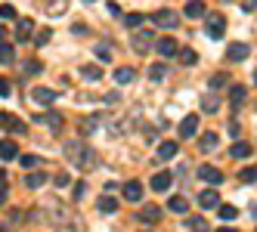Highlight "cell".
Instances as JSON below:
<instances>
[{
	"label": "cell",
	"instance_id": "1",
	"mask_svg": "<svg viewBox=\"0 0 257 232\" xmlns=\"http://www.w3.org/2000/svg\"><path fill=\"white\" fill-rule=\"evenodd\" d=\"M65 158L75 167H81V170H90V167H96V155H93V149L90 146H84L81 139H71V142H65Z\"/></svg>",
	"mask_w": 257,
	"mask_h": 232
},
{
	"label": "cell",
	"instance_id": "2",
	"mask_svg": "<svg viewBox=\"0 0 257 232\" xmlns=\"http://www.w3.org/2000/svg\"><path fill=\"white\" fill-rule=\"evenodd\" d=\"M155 31L152 28H137L134 31V38H131V47H134V53H149L152 47H155Z\"/></svg>",
	"mask_w": 257,
	"mask_h": 232
},
{
	"label": "cell",
	"instance_id": "3",
	"mask_svg": "<svg viewBox=\"0 0 257 232\" xmlns=\"http://www.w3.org/2000/svg\"><path fill=\"white\" fill-rule=\"evenodd\" d=\"M223 28H226V19H223L220 13H208V16H205V31H208L211 41H220V38H223Z\"/></svg>",
	"mask_w": 257,
	"mask_h": 232
},
{
	"label": "cell",
	"instance_id": "4",
	"mask_svg": "<svg viewBox=\"0 0 257 232\" xmlns=\"http://www.w3.org/2000/svg\"><path fill=\"white\" fill-rule=\"evenodd\" d=\"M152 22H155L158 28H177V25H180V13H174V10H158V13L152 16Z\"/></svg>",
	"mask_w": 257,
	"mask_h": 232
},
{
	"label": "cell",
	"instance_id": "5",
	"mask_svg": "<svg viewBox=\"0 0 257 232\" xmlns=\"http://www.w3.org/2000/svg\"><path fill=\"white\" fill-rule=\"evenodd\" d=\"M0 127H4V130H10V133H16V136H22L28 127H25V121L22 118H16V115H0Z\"/></svg>",
	"mask_w": 257,
	"mask_h": 232
},
{
	"label": "cell",
	"instance_id": "6",
	"mask_svg": "<svg viewBox=\"0 0 257 232\" xmlns=\"http://www.w3.org/2000/svg\"><path fill=\"white\" fill-rule=\"evenodd\" d=\"M155 50H158V56H164V59H171V56H177V53H180V47H177L174 38H158L155 41Z\"/></svg>",
	"mask_w": 257,
	"mask_h": 232
},
{
	"label": "cell",
	"instance_id": "7",
	"mask_svg": "<svg viewBox=\"0 0 257 232\" xmlns=\"http://www.w3.org/2000/svg\"><path fill=\"white\" fill-rule=\"evenodd\" d=\"M198 176H201L205 183H211V186H220V183H223V173H220V167H211V164H201V167H198Z\"/></svg>",
	"mask_w": 257,
	"mask_h": 232
},
{
	"label": "cell",
	"instance_id": "8",
	"mask_svg": "<svg viewBox=\"0 0 257 232\" xmlns=\"http://www.w3.org/2000/svg\"><path fill=\"white\" fill-rule=\"evenodd\" d=\"M31 102L53 105V102H56V90H50V87H34V90H31Z\"/></svg>",
	"mask_w": 257,
	"mask_h": 232
},
{
	"label": "cell",
	"instance_id": "9",
	"mask_svg": "<svg viewBox=\"0 0 257 232\" xmlns=\"http://www.w3.org/2000/svg\"><path fill=\"white\" fill-rule=\"evenodd\" d=\"M171 183H174V173H168V170H158V173L152 176V189H155V192H168Z\"/></svg>",
	"mask_w": 257,
	"mask_h": 232
},
{
	"label": "cell",
	"instance_id": "10",
	"mask_svg": "<svg viewBox=\"0 0 257 232\" xmlns=\"http://www.w3.org/2000/svg\"><path fill=\"white\" fill-rule=\"evenodd\" d=\"M137 217H140L143 223H158V220H161V207H158V204H143Z\"/></svg>",
	"mask_w": 257,
	"mask_h": 232
},
{
	"label": "cell",
	"instance_id": "11",
	"mask_svg": "<svg viewBox=\"0 0 257 232\" xmlns=\"http://www.w3.org/2000/svg\"><path fill=\"white\" fill-rule=\"evenodd\" d=\"M180 136L183 139H189V136H195V130H198V115H186V118H183V124H180Z\"/></svg>",
	"mask_w": 257,
	"mask_h": 232
},
{
	"label": "cell",
	"instance_id": "12",
	"mask_svg": "<svg viewBox=\"0 0 257 232\" xmlns=\"http://www.w3.org/2000/svg\"><path fill=\"white\" fill-rule=\"evenodd\" d=\"M121 192H124V198H127V201H143V183H137V180L124 183Z\"/></svg>",
	"mask_w": 257,
	"mask_h": 232
},
{
	"label": "cell",
	"instance_id": "13",
	"mask_svg": "<svg viewBox=\"0 0 257 232\" xmlns=\"http://www.w3.org/2000/svg\"><path fill=\"white\" fill-rule=\"evenodd\" d=\"M198 204L205 207V210H214V207H220V195L214 189H205V192L198 195Z\"/></svg>",
	"mask_w": 257,
	"mask_h": 232
},
{
	"label": "cell",
	"instance_id": "14",
	"mask_svg": "<svg viewBox=\"0 0 257 232\" xmlns=\"http://www.w3.org/2000/svg\"><path fill=\"white\" fill-rule=\"evenodd\" d=\"M34 124H47V127L56 130V127H62V115H59V112H44V115L34 118Z\"/></svg>",
	"mask_w": 257,
	"mask_h": 232
},
{
	"label": "cell",
	"instance_id": "15",
	"mask_svg": "<svg viewBox=\"0 0 257 232\" xmlns=\"http://www.w3.org/2000/svg\"><path fill=\"white\" fill-rule=\"evenodd\" d=\"M0 158H4V161H13V158H19V146H16L13 139H4V142H0Z\"/></svg>",
	"mask_w": 257,
	"mask_h": 232
},
{
	"label": "cell",
	"instance_id": "16",
	"mask_svg": "<svg viewBox=\"0 0 257 232\" xmlns=\"http://www.w3.org/2000/svg\"><path fill=\"white\" fill-rule=\"evenodd\" d=\"M16 38H19V41H34V22L31 19H22L19 28H16Z\"/></svg>",
	"mask_w": 257,
	"mask_h": 232
},
{
	"label": "cell",
	"instance_id": "17",
	"mask_svg": "<svg viewBox=\"0 0 257 232\" xmlns=\"http://www.w3.org/2000/svg\"><path fill=\"white\" fill-rule=\"evenodd\" d=\"M226 56H229L232 62H245V59H248V47H245V44H232V47L226 50Z\"/></svg>",
	"mask_w": 257,
	"mask_h": 232
},
{
	"label": "cell",
	"instance_id": "18",
	"mask_svg": "<svg viewBox=\"0 0 257 232\" xmlns=\"http://www.w3.org/2000/svg\"><path fill=\"white\" fill-rule=\"evenodd\" d=\"M186 16H189V19H201V16H208V10H205L201 0H189V4H186Z\"/></svg>",
	"mask_w": 257,
	"mask_h": 232
},
{
	"label": "cell",
	"instance_id": "19",
	"mask_svg": "<svg viewBox=\"0 0 257 232\" xmlns=\"http://www.w3.org/2000/svg\"><path fill=\"white\" fill-rule=\"evenodd\" d=\"M217 142H220L217 133H205V136H198V149H201V152H214Z\"/></svg>",
	"mask_w": 257,
	"mask_h": 232
},
{
	"label": "cell",
	"instance_id": "20",
	"mask_svg": "<svg viewBox=\"0 0 257 232\" xmlns=\"http://www.w3.org/2000/svg\"><path fill=\"white\" fill-rule=\"evenodd\" d=\"M177 155V142H161V146H158V158H161V161H171V158Z\"/></svg>",
	"mask_w": 257,
	"mask_h": 232
},
{
	"label": "cell",
	"instance_id": "21",
	"mask_svg": "<svg viewBox=\"0 0 257 232\" xmlns=\"http://www.w3.org/2000/svg\"><path fill=\"white\" fill-rule=\"evenodd\" d=\"M96 207H99L102 213H115V210H118V201H115V198H112V195H108V192H105V195H102V198H99V204H96Z\"/></svg>",
	"mask_w": 257,
	"mask_h": 232
},
{
	"label": "cell",
	"instance_id": "22",
	"mask_svg": "<svg viewBox=\"0 0 257 232\" xmlns=\"http://www.w3.org/2000/svg\"><path fill=\"white\" fill-rule=\"evenodd\" d=\"M44 180H47V173L34 170V173H28V176H25V186H28V189H38V186H44Z\"/></svg>",
	"mask_w": 257,
	"mask_h": 232
},
{
	"label": "cell",
	"instance_id": "23",
	"mask_svg": "<svg viewBox=\"0 0 257 232\" xmlns=\"http://www.w3.org/2000/svg\"><path fill=\"white\" fill-rule=\"evenodd\" d=\"M134 78H137V71H134V68H127V65L115 71V81H118V84H131Z\"/></svg>",
	"mask_w": 257,
	"mask_h": 232
},
{
	"label": "cell",
	"instance_id": "24",
	"mask_svg": "<svg viewBox=\"0 0 257 232\" xmlns=\"http://www.w3.org/2000/svg\"><path fill=\"white\" fill-rule=\"evenodd\" d=\"M245 96H248V90H245L242 84H235V87H229V99H232L235 105H242V102H245Z\"/></svg>",
	"mask_w": 257,
	"mask_h": 232
},
{
	"label": "cell",
	"instance_id": "25",
	"mask_svg": "<svg viewBox=\"0 0 257 232\" xmlns=\"http://www.w3.org/2000/svg\"><path fill=\"white\" fill-rule=\"evenodd\" d=\"M99 121H102V115H90V118H84V121H81V133H93Z\"/></svg>",
	"mask_w": 257,
	"mask_h": 232
},
{
	"label": "cell",
	"instance_id": "26",
	"mask_svg": "<svg viewBox=\"0 0 257 232\" xmlns=\"http://www.w3.org/2000/svg\"><path fill=\"white\" fill-rule=\"evenodd\" d=\"M229 155H232V158H248V155H251V146L238 139V142H232V152H229Z\"/></svg>",
	"mask_w": 257,
	"mask_h": 232
},
{
	"label": "cell",
	"instance_id": "27",
	"mask_svg": "<svg viewBox=\"0 0 257 232\" xmlns=\"http://www.w3.org/2000/svg\"><path fill=\"white\" fill-rule=\"evenodd\" d=\"M149 78L152 81H164V78H168V65H161V62L149 65Z\"/></svg>",
	"mask_w": 257,
	"mask_h": 232
},
{
	"label": "cell",
	"instance_id": "28",
	"mask_svg": "<svg viewBox=\"0 0 257 232\" xmlns=\"http://www.w3.org/2000/svg\"><path fill=\"white\" fill-rule=\"evenodd\" d=\"M81 75H84L87 81H99V78H102V68H99V65H84Z\"/></svg>",
	"mask_w": 257,
	"mask_h": 232
},
{
	"label": "cell",
	"instance_id": "29",
	"mask_svg": "<svg viewBox=\"0 0 257 232\" xmlns=\"http://www.w3.org/2000/svg\"><path fill=\"white\" fill-rule=\"evenodd\" d=\"M13 59H16V50L10 44H0V65H10Z\"/></svg>",
	"mask_w": 257,
	"mask_h": 232
},
{
	"label": "cell",
	"instance_id": "30",
	"mask_svg": "<svg viewBox=\"0 0 257 232\" xmlns=\"http://www.w3.org/2000/svg\"><path fill=\"white\" fill-rule=\"evenodd\" d=\"M93 53H96V59H99V62H108V59H112V44H96Z\"/></svg>",
	"mask_w": 257,
	"mask_h": 232
},
{
	"label": "cell",
	"instance_id": "31",
	"mask_svg": "<svg viewBox=\"0 0 257 232\" xmlns=\"http://www.w3.org/2000/svg\"><path fill=\"white\" fill-rule=\"evenodd\" d=\"M22 71H25V75H41L44 65H41L38 59H25V62H22Z\"/></svg>",
	"mask_w": 257,
	"mask_h": 232
},
{
	"label": "cell",
	"instance_id": "32",
	"mask_svg": "<svg viewBox=\"0 0 257 232\" xmlns=\"http://www.w3.org/2000/svg\"><path fill=\"white\" fill-rule=\"evenodd\" d=\"M186 207H189V201L183 198V195H177V198H171V210H174V213H186Z\"/></svg>",
	"mask_w": 257,
	"mask_h": 232
},
{
	"label": "cell",
	"instance_id": "33",
	"mask_svg": "<svg viewBox=\"0 0 257 232\" xmlns=\"http://www.w3.org/2000/svg\"><path fill=\"white\" fill-rule=\"evenodd\" d=\"M217 210H220V217H223V220H235V217H238V210H235L232 204H220Z\"/></svg>",
	"mask_w": 257,
	"mask_h": 232
},
{
	"label": "cell",
	"instance_id": "34",
	"mask_svg": "<svg viewBox=\"0 0 257 232\" xmlns=\"http://www.w3.org/2000/svg\"><path fill=\"white\" fill-rule=\"evenodd\" d=\"M124 22H127V28L137 31V28L143 25V16H140V13H131V16H124Z\"/></svg>",
	"mask_w": 257,
	"mask_h": 232
},
{
	"label": "cell",
	"instance_id": "35",
	"mask_svg": "<svg viewBox=\"0 0 257 232\" xmlns=\"http://www.w3.org/2000/svg\"><path fill=\"white\" fill-rule=\"evenodd\" d=\"M189 229L192 232H208V223L201 220V217H189Z\"/></svg>",
	"mask_w": 257,
	"mask_h": 232
},
{
	"label": "cell",
	"instance_id": "36",
	"mask_svg": "<svg viewBox=\"0 0 257 232\" xmlns=\"http://www.w3.org/2000/svg\"><path fill=\"white\" fill-rule=\"evenodd\" d=\"M53 186H56V189L71 186V176H68V173H56V176H53Z\"/></svg>",
	"mask_w": 257,
	"mask_h": 232
},
{
	"label": "cell",
	"instance_id": "37",
	"mask_svg": "<svg viewBox=\"0 0 257 232\" xmlns=\"http://www.w3.org/2000/svg\"><path fill=\"white\" fill-rule=\"evenodd\" d=\"M238 176H242V183H257V167H245Z\"/></svg>",
	"mask_w": 257,
	"mask_h": 232
},
{
	"label": "cell",
	"instance_id": "38",
	"mask_svg": "<svg viewBox=\"0 0 257 232\" xmlns=\"http://www.w3.org/2000/svg\"><path fill=\"white\" fill-rule=\"evenodd\" d=\"M180 62H183V65H195V62H198V56H195L192 50H183V53H180Z\"/></svg>",
	"mask_w": 257,
	"mask_h": 232
},
{
	"label": "cell",
	"instance_id": "39",
	"mask_svg": "<svg viewBox=\"0 0 257 232\" xmlns=\"http://www.w3.org/2000/svg\"><path fill=\"white\" fill-rule=\"evenodd\" d=\"M7 195H10V183H7V173H0V204L7 201Z\"/></svg>",
	"mask_w": 257,
	"mask_h": 232
},
{
	"label": "cell",
	"instance_id": "40",
	"mask_svg": "<svg viewBox=\"0 0 257 232\" xmlns=\"http://www.w3.org/2000/svg\"><path fill=\"white\" fill-rule=\"evenodd\" d=\"M201 109H205L208 115H214V112L220 109V105H217V99H214V96H205V102H201Z\"/></svg>",
	"mask_w": 257,
	"mask_h": 232
},
{
	"label": "cell",
	"instance_id": "41",
	"mask_svg": "<svg viewBox=\"0 0 257 232\" xmlns=\"http://www.w3.org/2000/svg\"><path fill=\"white\" fill-rule=\"evenodd\" d=\"M211 87H214V90H220V87H226V75H223V71H217V75L211 78Z\"/></svg>",
	"mask_w": 257,
	"mask_h": 232
},
{
	"label": "cell",
	"instance_id": "42",
	"mask_svg": "<svg viewBox=\"0 0 257 232\" xmlns=\"http://www.w3.org/2000/svg\"><path fill=\"white\" fill-rule=\"evenodd\" d=\"M226 130H229L232 139H238V133H242V124H238V121H229V124H226Z\"/></svg>",
	"mask_w": 257,
	"mask_h": 232
},
{
	"label": "cell",
	"instance_id": "43",
	"mask_svg": "<svg viewBox=\"0 0 257 232\" xmlns=\"http://www.w3.org/2000/svg\"><path fill=\"white\" fill-rule=\"evenodd\" d=\"M47 41H50V28H41V31H38V38H34V44H38V47H44Z\"/></svg>",
	"mask_w": 257,
	"mask_h": 232
},
{
	"label": "cell",
	"instance_id": "44",
	"mask_svg": "<svg viewBox=\"0 0 257 232\" xmlns=\"http://www.w3.org/2000/svg\"><path fill=\"white\" fill-rule=\"evenodd\" d=\"M0 19H16V10L10 4H4V7H0Z\"/></svg>",
	"mask_w": 257,
	"mask_h": 232
},
{
	"label": "cell",
	"instance_id": "45",
	"mask_svg": "<svg viewBox=\"0 0 257 232\" xmlns=\"http://www.w3.org/2000/svg\"><path fill=\"white\" fill-rule=\"evenodd\" d=\"M13 93V87H10V81L7 78H0V96H10Z\"/></svg>",
	"mask_w": 257,
	"mask_h": 232
},
{
	"label": "cell",
	"instance_id": "46",
	"mask_svg": "<svg viewBox=\"0 0 257 232\" xmlns=\"http://www.w3.org/2000/svg\"><path fill=\"white\" fill-rule=\"evenodd\" d=\"M19 161H22V167H34V164H38V158H34V155H22Z\"/></svg>",
	"mask_w": 257,
	"mask_h": 232
},
{
	"label": "cell",
	"instance_id": "47",
	"mask_svg": "<svg viewBox=\"0 0 257 232\" xmlns=\"http://www.w3.org/2000/svg\"><path fill=\"white\" fill-rule=\"evenodd\" d=\"M84 192H87V186H84V183H75V201L84 198Z\"/></svg>",
	"mask_w": 257,
	"mask_h": 232
},
{
	"label": "cell",
	"instance_id": "48",
	"mask_svg": "<svg viewBox=\"0 0 257 232\" xmlns=\"http://www.w3.org/2000/svg\"><path fill=\"white\" fill-rule=\"evenodd\" d=\"M71 31H75V34H90V28L84 22H75V25H71Z\"/></svg>",
	"mask_w": 257,
	"mask_h": 232
},
{
	"label": "cell",
	"instance_id": "49",
	"mask_svg": "<svg viewBox=\"0 0 257 232\" xmlns=\"http://www.w3.org/2000/svg\"><path fill=\"white\" fill-rule=\"evenodd\" d=\"M242 7H245L248 13H257V0H242Z\"/></svg>",
	"mask_w": 257,
	"mask_h": 232
},
{
	"label": "cell",
	"instance_id": "50",
	"mask_svg": "<svg viewBox=\"0 0 257 232\" xmlns=\"http://www.w3.org/2000/svg\"><path fill=\"white\" fill-rule=\"evenodd\" d=\"M220 232H238V229H229V226H223V229H220Z\"/></svg>",
	"mask_w": 257,
	"mask_h": 232
},
{
	"label": "cell",
	"instance_id": "51",
	"mask_svg": "<svg viewBox=\"0 0 257 232\" xmlns=\"http://www.w3.org/2000/svg\"><path fill=\"white\" fill-rule=\"evenodd\" d=\"M0 232H13V229H10V226H0Z\"/></svg>",
	"mask_w": 257,
	"mask_h": 232
},
{
	"label": "cell",
	"instance_id": "52",
	"mask_svg": "<svg viewBox=\"0 0 257 232\" xmlns=\"http://www.w3.org/2000/svg\"><path fill=\"white\" fill-rule=\"evenodd\" d=\"M4 34H7V31H4V25H0V41H4Z\"/></svg>",
	"mask_w": 257,
	"mask_h": 232
},
{
	"label": "cell",
	"instance_id": "53",
	"mask_svg": "<svg viewBox=\"0 0 257 232\" xmlns=\"http://www.w3.org/2000/svg\"><path fill=\"white\" fill-rule=\"evenodd\" d=\"M254 84H257V71H254Z\"/></svg>",
	"mask_w": 257,
	"mask_h": 232
}]
</instances>
